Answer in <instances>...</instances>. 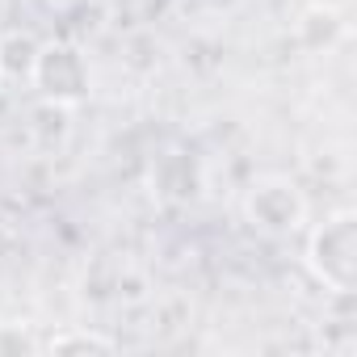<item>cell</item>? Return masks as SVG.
Masks as SVG:
<instances>
[{
	"instance_id": "3957f363",
	"label": "cell",
	"mask_w": 357,
	"mask_h": 357,
	"mask_svg": "<svg viewBox=\"0 0 357 357\" xmlns=\"http://www.w3.org/2000/svg\"><path fill=\"white\" fill-rule=\"evenodd\" d=\"M244 219L269 236V240H286L294 231H303L307 223V198L290 176H261L252 181V190L244 194Z\"/></svg>"
},
{
	"instance_id": "52a82bcc",
	"label": "cell",
	"mask_w": 357,
	"mask_h": 357,
	"mask_svg": "<svg viewBox=\"0 0 357 357\" xmlns=\"http://www.w3.org/2000/svg\"><path fill=\"white\" fill-rule=\"evenodd\" d=\"M43 349H47V353H59V357H72V353H114L118 340H109V336H101V332H89V328H63V332H55Z\"/></svg>"
},
{
	"instance_id": "5b68a950",
	"label": "cell",
	"mask_w": 357,
	"mask_h": 357,
	"mask_svg": "<svg viewBox=\"0 0 357 357\" xmlns=\"http://www.w3.org/2000/svg\"><path fill=\"white\" fill-rule=\"evenodd\" d=\"M294 34H298V47H303V51H332V47L344 38V17H340L336 9H328V5H311V9L298 17Z\"/></svg>"
},
{
	"instance_id": "277c9868",
	"label": "cell",
	"mask_w": 357,
	"mask_h": 357,
	"mask_svg": "<svg viewBox=\"0 0 357 357\" xmlns=\"http://www.w3.org/2000/svg\"><path fill=\"white\" fill-rule=\"evenodd\" d=\"M147 185H151V198L164 202V206H190L202 198V164L190 155V151H164L151 160V172H147Z\"/></svg>"
},
{
	"instance_id": "7a4b0ae2",
	"label": "cell",
	"mask_w": 357,
	"mask_h": 357,
	"mask_svg": "<svg viewBox=\"0 0 357 357\" xmlns=\"http://www.w3.org/2000/svg\"><path fill=\"white\" fill-rule=\"evenodd\" d=\"M30 84L38 89L43 101H55V105H84L89 93H93V68H89V55L68 43V38H55V43H38V55H34V68H30Z\"/></svg>"
},
{
	"instance_id": "9c48e42d",
	"label": "cell",
	"mask_w": 357,
	"mask_h": 357,
	"mask_svg": "<svg viewBox=\"0 0 357 357\" xmlns=\"http://www.w3.org/2000/svg\"><path fill=\"white\" fill-rule=\"evenodd\" d=\"M0 84H5V72H0Z\"/></svg>"
},
{
	"instance_id": "ba28073f",
	"label": "cell",
	"mask_w": 357,
	"mask_h": 357,
	"mask_svg": "<svg viewBox=\"0 0 357 357\" xmlns=\"http://www.w3.org/2000/svg\"><path fill=\"white\" fill-rule=\"evenodd\" d=\"M43 5H51V9H76V5H84V0H43Z\"/></svg>"
},
{
	"instance_id": "6da1fadb",
	"label": "cell",
	"mask_w": 357,
	"mask_h": 357,
	"mask_svg": "<svg viewBox=\"0 0 357 357\" xmlns=\"http://www.w3.org/2000/svg\"><path fill=\"white\" fill-rule=\"evenodd\" d=\"M307 269L332 294H353L357 290V211H336L311 231Z\"/></svg>"
},
{
	"instance_id": "8992f818",
	"label": "cell",
	"mask_w": 357,
	"mask_h": 357,
	"mask_svg": "<svg viewBox=\"0 0 357 357\" xmlns=\"http://www.w3.org/2000/svg\"><path fill=\"white\" fill-rule=\"evenodd\" d=\"M34 55H38V43L30 34H5L0 38V72H5V80H30Z\"/></svg>"
}]
</instances>
